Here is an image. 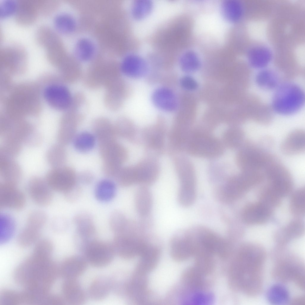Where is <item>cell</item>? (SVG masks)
I'll list each match as a JSON object with an SVG mask.
<instances>
[{
  "label": "cell",
  "mask_w": 305,
  "mask_h": 305,
  "mask_svg": "<svg viewBox=\"0 0 305 305\" xmlns=\"http://www.w3.org/2000/svg\"><path fill=\"white\" fill-rule=\"evenodd\" d=\"M59 276V266L51 257L32 252L19 264L13 274L15 282L24 289L48 292Z\"/></svg>",
  "instance_id": "obj_1"
},
{
  "label": "cell",
  "mask_w": 305,
  "mask_h": 305,
  "mask_svg": "<svg viewBox=\"0 0 305 305\" xmlns=\"http://www.w3.org/2000/svg\"><path fill=\"white\" fill-rule=\"evenodd\" d=\"M240 248L232 267L233 281L248 293H257L261 285L264 251L259 246L250 244Z\"/></svg>",
  "instance_id": "obj_2"
},
{
  "label": "cell",
  "mask_w": 305,
  "mask_h": 305,
  "mask_svg": "<svg viewBox=\"0 0 305 305\" xmlns=\"http://www.w3.org/2000/svg\"><path fill=\"white\" fill-rule=\"evenodd\" d=\"M304 102V93L302 88L294 83L285 82L280 84L275 90L272 106L278 114L290 115L300 111Z\"/></svg>",
  "instance_id": "obj_3"
},
{
  "label": "cell",
  "mask_w": 305,
  "mask_h": 305,
  "mask_svg": "<svg viewBox=\"0 0 305 305\" xmlns=\"http://www.w3.org/2000/svg\"><path fill=\"white\" fill-rule=\"evenodd\" d=\"M236 157L242 171H262L277 158L250 141H245Z\"/></svg>",
  "instance_id": "obj_4"
},
{
  "label": "cell",
  "mask_w": 305,
  "mask_h": 305,
  "mask_svg": "<svg viewBox=\"0 0 305 305\" xmlns=\"http://www.w3.org/2000/svg\"><path fill=\"white\" fill-rule=\"evenodd\" d=\"M114 235L112 244L116 254L124 259L139 256L149 238L148 233Z\"/></svg>",
  "instance_id": "obj_5"
},
{
  "label": "cell",
  "mask_w": 305,
  "mask_h": 305,
  "mask_svg": "<svg viewBox=\"0 0 305 305\" xmlns=\"http://www.w3.org/2000/svg\"><path fill=\"white\" fill-rule=\"evenodd\" d=\"M268 185L281 197L287 194L292 189L293 182L288 169L276 159L263 171Z\"/></svg>",
  "instance_id": "obj_6"
},
{
  "label": "cell",
  "mask_w": 305,
  "mask_h": 305,
  "mask_svg": "<svg viewBox=\"0 0 305 305\" xmlns=\"http://www.w3.org/2000/svg\"><path fill=\"white\" fill-rule=\"evenodd\" d=\"M83 106L72 104L67 110L68 114L63 121L57 132V138L59 144L63 145L69 143L74 138L78 125L85 118Z\"/></svg>",
  "instance_id": "obj_7"
},
{
  "label": "cell",
  "mask_w": 305,
  "mask_h": 305,
  "mask_svg": "<svg viewBox=\"0 0 305 305\" xmlns=\"http://www.w3.org/2000/svg\"><path fill=\"white\" fill-rule=\"evenodd\" d=\"M188 140L189 152L195 155L212 157L219 155L222 150L220 142L215 138L205 133L195 132Z\"/></svg>",
  "instance_id": "obj_8"
},
{
  "label": "cell",
  "mask_w": 305,
  "mask_h": 305,
  "mask_svg": "<svg viewBox=\"0 0 305 305\" xmlns=\"http://www.w3.org/2000/svg\"><path fill=\"white\" fill-rule=\"evenodd\" d=\"M84 253L87 262L97 268L109 264L116 254L112 244L97 239L91 243Z\"/></svg>",
  "instance_id": "obj_9"
},
{
  "label": "cell",
  "mask_w": 305,
  "mask_h": 305,
  "mask_svg": "<svg viewBox=\"0 0 305 305\" xmlns=\"http://www.w3.org/2000/svg\"><path fill=\"white\" fill-rule=\"evenodd\" d=\"M77 179L72 169L62 166L49 170L45 179L52 190L64 193L76 184Z\"/></svg>",
  "instance_id": "obj_10"
},
{
  "label": "cell",
  "mask_w": 305,
  "mask_h": 305,
  "mask_svg": "<svg viewBox=\"0 0 305 305\" xmlns=\"http://www.w3.org/2000/svg\"><path fill=\"white\" fill-rule=\"evenodd\" d=\"M119 288L122 294L135 301L143 302L149 295L147 274L134 270L130 279Z\"/></svg>",
  "instance_id": "obj_11"
},
{
  "label": "cell",
  "mask_w": 305,
  "mask_h": 305,
  "mask_svg": "<svg viewBox=\"0 0 305 305\" xmlns=\"http://www.w3.org/2000/svg\"><path fill=\"white\" fill-rule=\"evenodd\" d=\"M159 241L155 236L146 244L139 256L135 270L147 274L156 267L161 253Z\"/></svg>",
  "instance_id": "obj_12"
},
{
  "label": "cell",
  "mask_w": 305,
  "mask_h": 305,
  "mask_svg": "<svg viewBox=\"0 0 305 305\" xmlns=\"http://www.w3.org/2000/svg\"><path fill=\"white\" fill-rule=\"evenodd\" d=\"M195 249L193 239L188 231L182 230L175 233L170 242L169 252L171 257L177 261L186 259Z\"/></svg>",
  "instance_id": "obj_13"
},
{
  "label": "cell",
  "mask_w": 305,
  "mask_h": 305,
  "mask_svg": "<svg viewBox=\"0 0 305 305\" xmlns=\"http://www.w3.org/2000/svg\"><path fill=\"white\" fill-rule=\"evenodd\" d=\"M104 102L106 108L112 111L120 109L127 97V85L121 77L111 83L105 88Z\"/></svg>",
  "instance_id": "obj_14"
},
{
  "label": "cell",
  "mask_w": 305,
  "mask_h": 305,
  "mask_svg": "<svg viewBox=\"0 0 305 305\" xmlns=\"http://www.w3.org/2000/svg\"><path fill=\"white\" fill-rule=\"evenodd\" d=\"M26 203L23 193L16 185L3 182L0 184V208L19 210Z\"/></svg>",
  "instance_id": "obj_15"
},
{
  "label": "cell",
  "mask_w": 305,
  "mask_h": 305,
  "mask_svg": "<svg viewBox=\"0 0 305 305\" xmlns=\"http://www.w3.org/2000/svg\"><path fill=\"white\" fill-rule=\"evenodd\" d=\"M119 66L122 73L133 79L146 77L150 71L147 62L143 57L135 54H130L125 56Z\"/></svg>",
  "instance_id": "obj_16"
},
{
  "label": "cell",
  "mask_w": 305,
  "mask_h": 305,
  "mask_svg": "<svg viewBox=\"0 0 305 305\" xmlns=\"http://www.w3.org/2000/svg\"><path fill=\"white\" fill-rule=\"evenodd\" d=\"M44 96L50 105L59 110H67L70 106L73 98L69 90L61 85L48 86L44 90Z\"/></svg>",
  "instance_id": "obj_17"
},
{
  "label": "cell",
  "mask_w": 305,
  "mask_h": 305,
  "mask_svg": "<svg viewBox=\"0 0 305 305\" xmlns=\"http://www.w3.org/2000/svg\"><path fill=\"white\" fill-rule=\"evenodd\" d=\"M28 190L32 199L39 206H47L52 201V190L45 179L37 176L32 178L28 183Z\"/></svg>",
  "instance_id": "obj_18"
},
{
  "label": "cell",
  "mask_w": 305,
  "mask_h": 305,
  "mask_svg": "<svg viewBox=\"0 0 305 305\" xmlns=\"http://www.w3.org/2000/svg\"><path fill=\"white\" fill-rule=\"evenodd\" d=\"M99 147L103 164L120 167L126 158L125 149L116 139L99 144Z\"/></svg>",
  "instance_id": "obj_19"
},
{
  "label": "cell",
  "mask_w": 305,
  "mask_h": 305,
  "mask_svg": "<svg viewBox=\"0 0 305 305\" xmlns=\"http://www.w3.org/2000/svg\"><path fill=\"white\" fill-rule=\"evenodd\" d=\"M151 99L155 107L164 112H172L178 107L177 96L169 87L163 86L156 88L152 93Z\"/></svg>",
  "instance_id": "obj_20"
},
{
  "label": "cell",
  "mask_w": 305,
  "mask_h": 305,
  "mask_svg": "<svg viewBox=\"0 0 305 305\" xmlns=\"http://www.w3.org/2000/svg\"><path fill=\"white\" fill-rule=\"evenodd\" d=\"M40 0H18L15 14V21L22 25H28L36 21L39 14Z\"/></svg>",
  "instance_id": "obj_21"
},
{
  "label": "cell",
  "mask_w": 305,
  "mask_h": 305,
  "mask_svg": "<svg viewBox=\"0 0 305 305\" xmlns=\"http://www.w3.org/2000/svg\"><path fill=\"white\" fill-rule=\"evenodd\" d=\"M271 214L270 207L262 202L253 203L246 205L243 209L242 218L248 224H259L264 223L269 218Z\"/></svg>",
  "instance_id": "obj_22"
},
{
  "label": "cell",
  "mask_w": 305,
  "mask_h": 305,
  "mask_svg": "<svg viewBox=\"0 0 305 305\" xmlns=\"http://www.w3.org/2000/svg\"><path fill=\"white\" fill-rule=\"evenodd\" d=\"M87 262L85 258L80 256L69 257L59 266V275L64 279H77L85 271Z\"/></svg>",
  "instance_id": "obj_23"
},
{
  "label": "cell",
  "mask_w": 305,
  "mask_h": 305,
  "mask_svg": "<svg viewBox=\"0 0 305 305\" xmlns=\"http://www.w3.org/2000/svg\"><path fill=\"white\" fill-rule=\"evenodd\" d=\"M0 175L4 182L17 185L21 178L22 173L13 158L0 153Z\"/></svg>",
  "instance_id": "obj_24"
},
{
  "label": "cell",
  "mask_w": 305,
  "mask_h": 305,
  "mask_svg": "<svg viewBox=\"0 0 305 305\" xmlns=\"http://www.w3.org/2000/svg\"><path fill=\"white\" fill-rule=\"evenodd\" d=\"M61 289L62 297L66 303L80 305L86 301L85 293L77 279H64Z\"/></svg>",
  "instance_id": "obj_25"
},
{
  "label": "cell",
  "mask_w": 305,
  "mask_h": 305,
  "mask_svg": "<svg viewBox=\"0 0 305 305\" xmlns=\"http://www.w3.org/2000/svg\"><path fill=\"white\" fill-rule=\"evenodd\" d=\"M305 147L304 131L297 129L290 132L282 142L280 149L284 155L292 156L303 152Z\"/></svg>",
  "instance_id": "obj_26"
},
{
  "label": "cell",
  "mask_w": 305,
  "mask_h": 305,
  "mask_svg": "<svg viewBox=\"0 0 305 305\" xmlns=\"http://www.w3.org/2000/svg\"><path fill=\"white\" fill-rule=\"evenodd\" d=\"M35 38L37 43L46 50L62 45L60 39L56 32L49 26L42 25L36 30Z\"/></svg>",
  "instance_id": "obj_27"
},
{
  "label": "cell",
  "mask_w": 305,
  "mask_h": 305,
  "mask_svg": "<svg viewBox=\"0 0 305 305\" xmlns=\"http://www.w3.org/2000/svg\"><path fill=\"white\" fill-rule=\"evenodd\" d=\"M136 210L139 217L151 215L153 204L152 194L146 186H143L136 191L134 196Z\"/></svg>",
  "instance_id": "obj_28"
},
{
  "label": "cell",
  "mask_w": 305,
  "mask_h": 305,
  "mask_svg": "<svg viewBox=\"0 0 305 305\" xmlns=\"http://www.w3.org/2000/svg\"><path fill=\"white\" fill-rule=\"evenodd\" d=\"M112 280L105 276H101L94 279L91 283L88 290V295L92 300H103L112 290Z\"/></svg>",
  "instance_id": "obj_29"
},
{
  "label": "cell",
  "mask_w": 305,
  "mask_h": 305,
  "mask_svg": "<svg viewBox=\"0 0 305 305\" xmlns=\"http://www.w3.org/2000/svg\"><path fill=\"white\" fill-rule=\"evenodd\" d=\"M92 128L99 143L116 139L114 125L106 118L96 119L93 123Z\"/></svg>",
  "instance_id": "obj_30"
},
{
  "label": "cell",
  "mask_w": 305,
  "mask_h": 305,
  "mask_svg": "<svg viewBox=\"0 0 305 305\" xmlns=\"http://www.w3.org/2000/svg\"><path fill=\"white\" fill-rule=\"evenodd\" d=\"M272 58L270 50L266 47L257 46L250 49L248 54V59L252 67L262 69L270 63Z\"/></svg>",
  "instance_id": "obj_31"
},
{
  "label": "cell",
  "mask_w": 305,
  "mask_h": 305,
  "mask_svg": "<svg viewBox=\"0 0 305 305\" xmlns=\"http://www.w3.org/2000/svg\"><path fill=\"white\" fill-rule=\"evenodd\" d=\"M255 82L258 86L265 90H274L281 84L279 76L270 69H263L256 74Z\"/></svg>",
  "instance_id": "obj_32"
},
{
  "label": "cell",
  "mask_w": 305,
  "mask_h": 305,
  "mask_svg": "<svg viewBox=\"0 0 305 305\" xmlns=\"http://www.w3.org/2000/svg\"><path fill=\"white\" fill-rule=\"evenodd\" d=\"M42 229L33 224L27 223L18 234L17 242L23 248L27 247L39 240Z\"/></svg>",
  "instance_id": "obj_33"
},
{
  "label": "cell",
  "mask_w": 305,
  "mask_h": 305,
  "mask_svg": "<svg viewBox=\"0 0 305 305\" xmlns=\"http://www.w3.org/2000/svg\"><path fill=\"white\" fill-rule=\"evenodd\" d=\"M221 11L226 20L235 22L242 17L243 8L241 3L238 0H225L221 4Z\"/></svg>",
  "instance_id": "obj_34"
},
{
  "label": "cell",
  "mask_w": 305,
  "mask_h": 305,
  "mask_svg": "<svg viewBox=\"0 0 305 305\" xmlns=\"http://www.w3.org/2000/svg\"><path fill=\"white\" fill-rule=\"evenodd\" d=\"M266 296L269 301L273 304L285 305L288 303L290 295L286 287L280 284L271 286L268 290Z\"/></svg>",
  "instance_id": "obj_35"
},
{
  "label": "cell",
  "mask_w": 305,
  "mask_h": 305,
  "mask_svg": "<svg viewBox=\"0 0 305 305\" xmlns=\"http://www.w3.org/2000/svg\"><path fill=\"white\" fill-rule=\"evenodd\" d=\"M116 192V188L114 183L110 180L104 179L97 184L94 194L98 200L106 202L112 199L115 196Z\"/></svg>",
  "instance_id": "obj_36"
},
{
  "label": "cell",
  "mask_w": 305,
  "mask_h": 305,
  "mask_svg": "<svg viewBox=\"0 0 305 305\" xmlns=\"http://www.w3.org/2000/svg\"><path fill=\"white\" fill-rule=\"evenodd\" d=\"M54 26L59 33L68 34L72 32L76 27L74 18L66 13H60L56 15L53 19Z\"/></svg>",
  "instance_id": "obj_37"
},
{
  "label": "cell",
  "mask_w": 305,
  "mask_h": 305,
  "mask_svg": "<svg viewBox=\"0 0 305 305\" xmlns=\"http://www.w3.org/2000/svg\"><path fill=\"white\" fill-rule=\"evenodd\" d=\"M46 157L48 164L53 168L63 166L66 154L63 145L59 143L51 146L47 152Z\"/></svg>",
  "instance_id": "obj_38"
},
{
  "label": "cell",
  "mask_w": 305,
  "mask_h": 305,
  "mask_svg": "<svg viewBox=\"0 0 305 305\" xmlns=\"http://www.w3.org/2000/svg\"><path fill=\"white\" fill-rule=\"evenodd\" d=\"M95 47L94 43L86 38L80 39L76 43L74 53L79 60L86 61L91 59L94 54Z\"/></svg>",
  "instance_id": "obj_39"
},
{
  "label": "cell",
  "mask_w": 305,
  "mask_h": 305,
  "mask_svg": "<svg viewBox=\"0 0 305 305\" xmlns=\"http://www.w3.org/2000/svg\"><path fill=\"white\" fill-rule=\"evenodd\" d=\"M304 229V226L301 221H293L281 230L278 234L279 239L281 242H285L302 235Z\"/></svg>",
  "instance_id": "obj_40"
},
{
  "label": "cell",
  "mask_w": 305,
  "mask_h": 305,
  "mask_svg": "<svg viewBox=\"0 0 305 305\" xmlns=\"http://www.w3.org/2000/svg\"><path fill=\"white\" fill-rule=\"evenodd\" d=\"M153 4L150 0H136L133 3L131 7V14L136 20L142 19L151 12Z\"/></svg>",
  "instance_id": "obj_41"
},
{
  "label": "cell",
  "mask_w": 305,
  "mask_h": 305,
  "mask_svg": "<svg viewBox=\"0 0 305 305\" xmlns=\"http://www.w3.org/2000/svg\"><path fill=\"white\" fill-rule=\"evenodd\" d=\"M73 139L74 145L76 149L84 152L93 148L95 143L96 137L90 133L83 132L76 136Z\"/></svg>",
  "instance_id": "obj_42"
},
{
  "label": "cell",
  "mask_w": 305,
  "mask_h": 305,
  "mask_svg": "<svg viewBox=\"0 0 305 305\" xmlns=\"http://www.w3.org/2000/svg\"><path fill=\"white\" fill-rule=\"evenodd\" d=\"M14 219L9 215L0 216V241L5 242L12 237L15 228Z\"/></svg>",
  "instance_id": "obj_43"
},
{
  "label": "cell",
  "mask_w": 305,
  "mask_h": 305,
  "mask_svg": "<svg viewBox=\"0 0 305 305\" xmlns=\"http://www.w3.org/2000/svg\"><path fill=\"white\" fill-rule=\"evenodd\" d=\"M305 192L304 188L300 189L295 191L291 196L290 208L292 212L295 215L300 216L304 214Z\"/></svg>",
  "instance_id": "obj_44"
},
{
  "label": "cell",
  "mask_w": 305,
  "mask_h": 305,
  "mask_svg": "<svg viewBox=\"0 0 305 305\" xmlns=\"http://www.w3.org/2000/svg\"><path fill=\"white\" fill-rule=\"evenodd\" d=\"M179 63L182 70L189 71L197 68L200 65V61L199 55L196 52L189 50L181 55Z\"/></svg>",
  "instance_id": "obj_45"
},
{
  "label": "cell",
  "mask_w": 305,
  "mask_h": 305,
  "mask_svg": "<svg viewBox=\"0 0 305 305\" xmlns=\"http://www.w3.org/2000/svg\"><path fill=\"white\" fill-rule=\"evenodd\" d=\"M23 304L21 292L10 289L3 290L0 293V305H18Z\"/></svg>",
  "instance_id": "obj_46"
},
{
  "label": "cell",
  "mask_w": 305,
  "mask_h": 305,
  "mask_svg": "<svg viewBox=\"0 0 305 305\" xmlns=\"http://www.w3.org/2000/svg\"><path fill=\"white\" fill-rule=\"evenodd\" d=\"M225 143L233 148L241 147L244 143L245 134L241 129H236L225 132L224 136Z\"/></svg>",
  "instance_id": "obj_47"
},
{
  "label": "cell",
  "mask_w": 305,
  "mask_h": 305,
  "mask_svg": "<svg viewBox=\"0 0 305 305\" xmlns=\"http://www.w3.org/2000/svg\"><path fill=\"white\" fill-rule=\"evenodd\" d=\"M128 219L122 212L119 210H114L111 213L109 218V225L114 234L122 230Z\"/></svg>",
  "instance_id": "obj_48"
},
{
  "label": "cell",
  "mask_w": 305,
  "mask_h": 305,
  "mask_svg": "<svg viewBox=\"0 0 305 305\" xmlns=\"http://www.w3.org/2000/svg\"><path fill=\"white\" fill-rule=\"evenodd\" d=\"M18 0H2L0 2V18H4L15 13Z\"/></svg>",
  "instance_id": "obj_49"
},
{
  "label": "cell",
  "mask_w": 305,
  "mask_h": 305,
  "mask_svg": "<svg viewBox=\"0 0 305 305\" xmlns=\"http://www.w3.org/2000/svg\"><path fill=\"white\" fill-rule=\"evenodd\" d=\"M58 5L57 0H41L40 15L44 17L49 15L56 10Z\"/></svg>",
  "instance_id": "obj_50"
},
{
  "label": "cell",
  "mask_w": 305,
  "mask_h": 305,
  "mask_svg": "<svg viewBox=\"0 0 305 305\" xmlns=\"http://www.w3.org/2000/svg\"><path fill=\"white\" fill-rule=\"evenodd\" d=\"M82 192L81 188L76 184L64 194L65 198L67 201L74 202L77 201L79 198Z\"/></svg>",
  "instance_id": "obj_51"
},
{
  "label": "cell",
  "mask_w": 305,
  "mask_h": 305,
  "mask_svg": "<svg viewBox=\"0 0 305 305\" xmlns=\"http://www.w3.org/2000/svg\"><path fill=\"white\" fill-rule=\"evenodd\" d=\"M53 225L56 231H63L67 227V222L65 219L57 218L54 220Z\"/></svg>",
  "instance_id": "obj_52"
},
{
  "label": "cell",
  "mask_w": 305,
  "mask_h": 305,
  "mask_svg": "<svg viewBox=\"0 0 305 305\" xmlns=\"http://www.w3.org/2000/svg\"><path fill=\"white\" fill-rule=\"evenodd\" d=\"M93 176L88 172H82L79 176V179L82 183L88 184L91 183L93 180Z\"/></svg>",
  "instance_id": "obj_53"
}]
</instances>
